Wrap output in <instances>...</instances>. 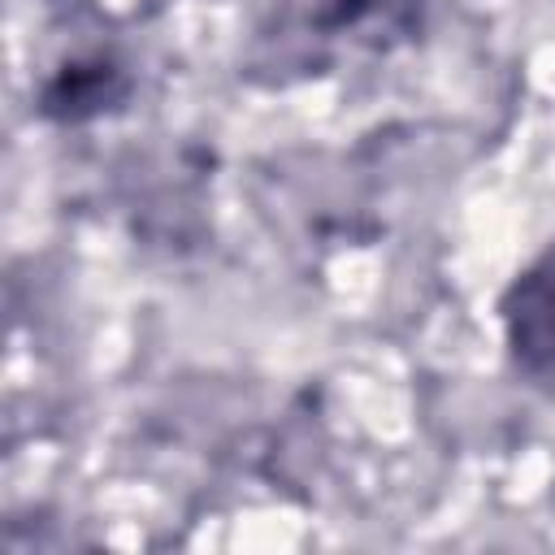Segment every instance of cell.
I'll return each mask as SVG.
<instances>
[{
    "label": "cell",
    "mask_w": 555,
    "mask_h": 555,
    "mask_svg": "<svg viewBox=\"0 0 555 555\" xmlns=\"http://www.w3.org/2000/svg\"><path fill=\"white\" fill-rule=\"evenodd\" d=\"M503 321L516 369L555 395V247L512 282Z\"/></svg>",
    "instance_id": "cell-1"
},
{
    "label": "cell",
    "mask_w": 555,
    "mask_h": 555,
    "mask_svg": "<svg viewBox=\"0 0 555 555\" xmlns=\"http://www.w3.org/2000/svg\"><path fill=\"white\" fill-rule=\"evenodd\" d=\"M295 9L299 30L321 43L386 48L416 26V0H282L278 22Z\"/></svg>",
    "instance_id": "cell-2"
}]
</instances>
